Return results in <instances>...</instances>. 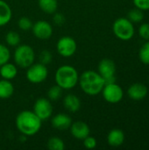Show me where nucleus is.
I'll use <instances>...</instances> for the list:
<instances>
[{"label": "nucleus", "instance_id": "nucleus-28", "mask_svg": "<svg viewBox=\"0 0 149 150\" xmlns=\"http://www.w3.org/2000/svg\"><path fill=\"white\" fill-rule=\"evenodd\" d=\"M52 54L48 51V50H43L40 52L39 59H40V62L44 64V65H47L52 62Z\"/></svg>", "mask_w": 149, "mask_h": 150}, {"label": "nucleus", "instance_id": "nucleus-27", "mask_svg": "<svg viewBox=\"0 0 149 150\" xmlns=\"http://www.w3.org/2000/svg\"><path fill=\"white\" fill-rule=\"evenodd\" d=\"M18 28L22 31H28L32 27V22L30 18L26 17H21L18 21Z\"/></svg>", "mask_w": 149, "mask_h": 150}, {"label": "nucleus", "instance_id": "nucleus-24", "mask_svg": "<svg viewBox=\"0 0 149 150\" xmlns=\"http://www.w3.org/2000/svg\"><path fill=\"white\" fill-rule=\"evenodd\" d=\"M62 91L63 90L59 85H57V84L52 86L48 90V91H47V98H48V99L51 100V101L58 100L61 97V95H62Z\"/></svg>", "mask_w": 149, "mask_h": 150}, {"label": "nucleus", "instance_id": "nucleus-5", "mask_svg": "<svg viewBox=\"0 0 149 150\" xmlns=\"http://www.w3.org/2000/svg\"><path fill=\"white\" fill-rule=\"evenodd\" d=\"M112 31L118 39L124 41L131 40L134 35V26L126 18L116 19L112 25Z\"/></svg>", "mask_w": 149, "mask_h": 150}, {"label": "nucleus", "instance_id": "nucleus-29", "mask_svg": "<svg viewBox=\"0 0 149 150\" xmlns=\"http://www.w3.org/2000/svg\"><path fill=\"white\" fill-rule=\"evenodd\" d=\"M139 34L143 40H149V23H144L140 26Z\"/></svg>", "mask_w": 149, "mask_h": 150}, {"label": "nucleus", "instance_id": "nucleus-32", "mask_svg": "<svg viewBox=\"0 0 149 150\" xmlns=\"http://www.w3.org/2000/svg\"><path fill=\"white\" fill-rule=\"evenodd\" d=\"M54 22L56 25H61L65 22V17H64V15L61 14V13H55L54 16Z\"/></svg>", "mask_w": 149, "mask_h": 150}, {"label": "nucleus", "instance_id": "nucleus-25", "mask_svg": "<svg viewBox=\"0 0 149 150\" xmlns=\"http://www.w3.org/2000/svg\"><path fill=\"white\" fill-rule=\"evenodd\" d=\"M139 58L141 62L146 65H149V40L142 45L139 51Z\"/></svg>", "mask_w": 149, "mask_h": 150}, {"label": "nucleus", "instance_id": "nucleus-31", "mask_svg": "<svg viewBox=\"0 0 149 150\" xmlns=\"http://www.w3.org/2000/svg\"><path fill=\"white\" fill-rule=\"evenodd\" d=\"M133 4L136 8L141 11L149 10V0H133Z\"/></svg>", "mask_w": 149, "mask_h": 150}, {"label": "nucleus", "instance_id": "nucleus-20", "mask_svg": "<svg viewBox=\"0 0 149 150\" xmlns=\"http://www.w3.org/2000/svg\"><path fill=\"white\" fill-rule=\"evenodd\" d=\"M40 10L47 14L54 13L58 7L57 0H38Z\"/></svg>", "mask_w": 149, "mask_h": 150}, {"label": "nucleus", "instance_id": "nucleus-2", "mask_svg": "<svg viewBox=\"0 0 149 150\" xmlns=\"http://www.w3.org/2000/svg\"><path fill=\"white\" fill-rule=\"evenodd\" d=\"M82 91L89 96L98 95L104 86L105 80L98 72L94 70H86L82 73L78 80Z\"/></svg>", "mask_w": 149, "mask_h": 150}, {"label": "nucleus", "instance_id": "nucleus-14", "mask_svg": "<svg viewBox=\"0 0 149 150\" xmlns=\"http://www.w3.org/2000/svg\"><path fill=\"white\" fill-rule=\"evenodd\" d=\"M51 124L54 129H57L60 131H65V130L69 129L72 124V120L68 114L58 113L52 118Z\"/></svg>", "mask_w": 149, "mask_h": 150}, {"label": "nucleus", "instance_id": "nucleus-10", "mask_svg": "<svg viewBox=\"0 0 149 150\" xmlns=\"http://www.w3.org/2000/svg\"><path fill=\"white\" fill-rule=\"evenodd\" d=\"M32 30L33 35L39 40H48L53 34V27L46 20H39L32 24Z\"/></svg>", "mask_w": 149, "mask_h": 150}, {"label": "nucleus", "instance_id": "nucleus-18", "mask_svg": "<svg viewBox=\"0 0 149 150\" xmlns=\"http://www.w3.org/2000/svg\"><path fill=\"white\" fill-rule=\"evenodd\" d=\"M12 16V11L10 5L4 0H0V26L8 24Z\"/></svg>", "mask_w": 149, "mask_h": 150}, {"label": "nucleus", "instance_id": "nucleus-15", "mask_svg": "<svg viewBox=\"0 0 149 150\" xmlns=\"http://www.w3.org/2000/svg\"><path fill=\"white\" fill-rule=\"evenodd\" d=\"M63 105L70 112H76L81 108V100L75 94H68L63 99Z\"/></svg>", "mask_w": 149, "mask_h": 150}, {"label": "nucleus", "instance_id": "nucleus-16", "mask_svg": "<svg viewBox=\"0 0 149 150\" xmlns=\"http://www.w3.org/2000/svg\"><path fill=\"white\" fill-rule=\"evenodd\" d=\"M125 134L120 129H112L107 135V142L112 147H119L124 143Z\"/></svg>", "mask_w": 149, "mask_h": 150}, {"label": "nucleus", "instance_id": "nucleus-23", "mask_svg": "<svg viewBox=\"0 0 149 150\" xmlns=\"http://www.w3.org/2000/svg\"><path fill=\"white\" fill-rule=\"evenodd\" d=\"M127 18L132 22V23H140L143 20L144 18V14L143 11L138 8L132 9L128 14H127Z\"/></svg>", "mask_w": 149, "mask_h": 150}, {"label": "nucleus", "instance_id": "nucleus-3", "mask_svg": "<svg viewBox=\"0 0 149 150\" xmlns=\"http://www.w3.org/2000/svg\"><path fill=\"white\" fill-rule=\"evenodd\" d=\"M54 80L62 90H71L78 83V72L71 65H62L57 69Z\"/></svg>", "mask_w": 149, "mask_h": 150}, {"label": "nucleus", "instance_id": "nucleus-9", "mask_svg": "<svg viewBox=\"0 0 149 150\" xmlns=\"http://www.w3.org/2000/svg\"><path fill=\"white\" fill-rule=\"evenodd\" d=\"M41 120H48L53 113V105L48 98H40L33 105L32 111Z\"/></svg>", "mask_w": 149, "mask_h": 150}, {"label": "nucleus", "instance_id": "nucleus-12", "mask_svg": "<svg viewBox=\"0 0 149 150\" xmlns=\"http://www.w3.org/2000/svg\"><path fill=\"white\" fill-rule=\"evenodd\" d=\"M69 129H70V133L74 138H76L77 140H82V141L83 139H85L87 136H89L90 133L89 126L82 120L72 122Z\"/></svg>", "mask_w": 149, "mask_h": 150}, {"label": "nucleus", "instance_id": "nucleus-11", "mask_svg": "<svg viewBox=\"0 0 149 150\" xmlns=\"http://www.w3.org/2000/svg\"><path fill=\"white\" fill-rule=\"evenodd\" d=\"M97 72L104 78V80L115 76V73H116L115 62L108 58H105L101 60L100 62L98 63Z\"/></svg>", "mask_w": 149, "mask_h": 150}, {"label": "nucleus", "instance_id": "nucleus-7", "mask_svg": "<svg viewBox=\"0 0 149 150\" xmlns=\"http://www.w3.org/2000/svg\"><path fill=\"white\" fill-rule=\"evenodd\" d=\"M101 92L105 100L110 104L119 103L124 96L122 88L116 83L105 84Z\"/></svg>", "mask_w": 149, "mask_h": 150}, {"label": "nucleus", "instance_id": "nucleus-8", "mask_svg": "<svg viewBox=\"0 0 149 150\" xmlns=\"http://www.w3.org/2000/svg\"><path fill=\"white\" fill-rule=\"evenodd\" d=\"M59 54L63 57H70L75 54L77 49L76 41L70 36H63L59 39L56 44Z\"/></svg>", "mask_w": 149, "mask_h": 150}, {"label": "nucleus", "instance_id": "nucleus-33", "mask_svg": "<svg viewBox=\"0 0 149 150\" xmlns=\"http://www.w3.org/2000/svg\"><path fill=\"white\" fill-rule=\"evenodd\" d=\"M148 81H149V80H148Z\"/></svg>", "mask_w": 149, "mask_h": 150}, {"label": "nucleus", "instance_id": "nucleus-4", "mask_svg": "<svg viewBox=\"0 0 149 150\" xmlns=\"http://www.w3.org/2000/svg\"><path fill=\"white\" fill-rule=\"evenodd\" d=\"M13 57L17 66L22 69H27L34 62L35 53L32 47L22 44L17 46Z\"/></svg>", "mask_w": 149, "mask_h": 150}, {"label": "nucleus", "instance_id": "nucleus-21", "mask_svg": "<svg viewBox=\"0 0 149 150\" xmlns=\"http://www.w3.org/2000/svg\"><path fill=\"white\" fill-rule=\"evenodd\" d=\"M47 147L50 150H63L65 149V144L61 138L54 136L47 141Z\"/></svg>", "mask_w": 149, "mask_h": 150}, {"label": "nucleus", "instance_id": "nucleus-13", "mask_svg": "<svg viewBox=\"0 0 149 150\" xmlns=\"http://www.w3.org/2000/svg\"><path fill=\"white\" fill-rule=\"evenodd\" d=\"M148 93V90L146 85L137 83L132 84L127 91L128 97L135 101H140L144 99Z\"/></svg>", "mask_w": 149, "mask_h": 150}, {"label": "nucleus", "instance_id": "nucleus-6", "mask_svg": "<svg viewBox=\"0 0 149 150\" xmlns=\"http://www.w3.org/2000/svg\"><path fill=\"white\" fill-rule=\"evenodd\" d=\"M48 75V70L46 65L42 63H32L27 68L25 76L32 83H40L44 82Z\"/></svg>", "mask_w": 149, "mask_h": 150}, {"label": "nucleus", "instance_id": "nucleus-1", "mask_svg": "<svg viewBox=\"0 0 149 150\" xmlns=\"http://www.w3.org/2000/svg\"><path fill=\"white\" fill-rule=\"evenodd\" d=\"M42 120L32 111H22L16 118V127L25 136L36 134L41 127Z\"/></svg>", "mask_w": 149, "mask_h": 150}, {"label": "nucleus", "instance_id": "nucleus-22", "mask_svg": "<svg viewBox=\"0 0 149 150\" xmlns=\"http://www.w3.org/2000/svg\"><path fill=\"white\" fill-rule=\"evenodd\" d=\"M5 42L8 46L17 47L20 43V36L17 32L10 31L5 35Z\"/></svg>", "mask_w": 149, "mask_h": 150}, {"label": "nucleus", "instance_id": "nucleus-17", "mask_svg": "<svg viewBox=\"0 0 149 150\" xmlns=\"http://www.w3.org/2000/svg\"><path fill=\"white\" fill-rule=\"evenodd\" d=\"M17 74H18L17 67L14 64L10 63L9 62L0 66V76L3 79L11 80L16 77Z\"/></svg>", "mask_w": 149, "mask_h": 150}, {"label": "nucleus", "instance_id": "nucleus-30", "mask_svg": "<svg viewBox=\"0 0 149 150\" xmlns=\"http://www.w3.org/2000/svg\"><path fill=\"white\" fill-rule=\"evenodd\" d=\"M83 141V146L88 149H93L97 147V140L92 136H87Z\"/></svg>", "mask_w": 149, "mask_h": 150}, {"label": "nucleus", "instance_id": "nucleus-26", "mask_svg": "<svg viewBox=\"0 0 149 150\" xmlns=\"http://www.w3.org/2000/svg\"><path fill=\"white\" fill-rule=\"evenodd\" d=\"M10 57H11V53H10L8 47H6L5 45L0 44V66L8 62L10 60Z\"/></svg>", "mask_w": 149, "mask_h": 150}, {"label": "nucleus", "instance_id": "nucleus-19", "mask_svg": "<svg viewBox=\"0 0 149 150\" xmlns=\"http://www.w3.org/2000/svg\"><path fill=\"white\" fill-rule=\"evenodd\" d=\"M14 86L10 80L2 79L0 80V98L7 99L13 95Z\"/></svg>", "mask_w": 149, "mask_h": 150}]
</instances>
